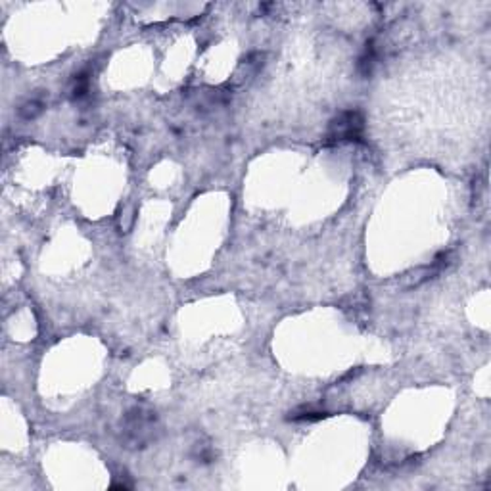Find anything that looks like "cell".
Listing matches in <instances>:
<instances>
[{
    "mask_svg": "<svg viewBox=\"0 0 491 491\" xmlns=\"http://www.w3.org/2000/svg\"><path fill=\"white\" fill-rule=\"evenodd\" d=\"M43 110H44V102L41 100V98H29V100L23 102L21 107H19V115H21L23 120L31 121L43 114Z\"/></svg>",
    "mask_w": 491,
    "mask_h": 491,
    "instance_id": "cell-6",
    "label": "cell"
},
{
    "mask_svg": "<svg viewBox=\"0 0 491 491\" xmlns=\"http://www.w3.org/2000/svg\"><path fill=\"white\" fill-rule=\"evenodd\" d=\"M451 258H453V253L443 252V253H440V255H438V258H435L430 265H424V267H418V269H415V271L407 273V275L401 278L399 288L413 290V288L422 286V284L430 283V280H434L440 273L445 271L449 265H451Z\"/></svg>",
    "mask_w": 491,
    "mask_h": 491,
    "instance_id": "cell-3",
    "label": "cell"
},
{
    "mask_svg": "<svg viewBox=\"0 0 491 491\" xmlns=\"http://www.w3.org/2000/svg\"><path fill=\"white\" fill-rule=\"evenodd\" d=\"M158 435L159 418L158 413L152 407L134 405L121 416L120 441L125 449H131V451L146 449L150 443L158 440Z\"/></svg>",
    "mask_w": 491,
    "mask_h": 491,
    "instance_id": "cell-1",
    "label": "cell"
},
{
    "mask_svg": "<svg viewBox=\"0 0 491 491\" xmlns=\"http://www.w3.org/2000/svg\"><path fill=\"white\" fill-rule=\"evenodd\" d=\"M88 87H90V81H88L87 73H79V75H75L73 85H71L70 88L71 98H73V100H81L83 96H87Z\"/></svg>",
    "mask_w": 491,
    "mask_h": 491,
    "instance_id": "cell-8",
    "label": "cell"
},
{
    "mask_svg": "<svg viewBox=\"0 0 491 491\" xmlns=\"http://www.w3.org/2000/svg\"><path fill=\"white\" fill-rule=\"evenodd\" d=\"M374 63H376V51H374V44L369 43L365 48V54L361 56L359 60V73L363 77H371L372 70H374Z\"/></svg>",
    "mask_w": 491,
    "mask_h": 491,
    "instance_id": "cell-7",
    "label": "cell"
},
{
    "mask_svg": "<svg viewBox=\"0 0 491 491\" xmlns=\"http://www.w3.org/2000/svg\"><path fill=\"white\" fill-rule=\"evenodd\" d=\"M363 131H365L363 114L359 110H346V112H342L338 117H334L330 121L322 144L336 146L344 144V142H353V140H361L363 139Z\"/></svg>",
    "mask_w": 491,
    "mask_h": 491,
    "instance_id": "cell-2",
    "label": "cell"
},
{
    "mask_svg": "<svg viewBox=\"0 0 491 491\" xmlns=\"http://www.w3.org/2000/svg\"><path fill=\"white\" fill-rule=\"evenodd\" d=\"M324 416H327V413H322V411L303 409V411H296V413H292V415H290V421H294V422H317V421H322Z\"/></svg>",
    "mask_w": 491,
    "mask_h": 491,
    "instance_id": "cell-9",
    "label": "cell"
},
{
    "mask_svg": "<svg viewBox=\"0 0 491 491\" xmlns=\"http://www.w3.org/2000/svg\"><path fill=\"white\" fill-rule=\"evenodd\" d=\"M231 96L223 90H198L194 95V107L200 112H213L219 107L227 106Z\"/></svg>",
    "mask_w": 491,
    "mask_h": 491,
    "instance_id": "cell-5",
    "label": "cell"
},
{
    "mask_svg": "<svg viewBox=\"0 0 491 491\" xmlns=\"http://www.w3.org/2000/svg\"><path fill=\"white\" fill-rule=\"evenodd\" d=\"M340 307L353 321H365L371 315V297L363 292H353L342 300Z\"/></svg>",
    "mask_w": 491,
    "mask_h": 491,
    "instance_id": "cell-4",
    "label": "cell"
}]
</instances>
